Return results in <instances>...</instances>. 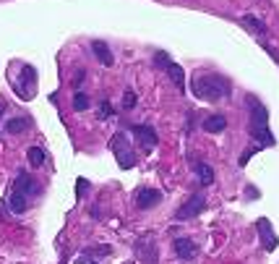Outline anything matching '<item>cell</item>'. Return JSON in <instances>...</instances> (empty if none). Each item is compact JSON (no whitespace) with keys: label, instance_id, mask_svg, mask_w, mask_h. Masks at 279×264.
I'll return each mask as SVG.
<instances>
[{"label":"cell","instance_id":"cell-1","mask_svg":"<svg viewBox=\"0 0 279 264\" xmlns=\"http://www.w3.org/2000/svg\"><path fill=\"white\" fill-rule=\"evenodd\" d=\"M193 95L198 100H206V102H219L230 95V81L216 73H196L193 76Z\"/></svg>","mask_w":279,"mask_h":264},{"label":"cell","instance_id":"cell-2","mask_svg":"<svg viewBox=\"0 0 279 264\" xmlns=\"http://www.w3.org/2000/svg\"><path fill=\"white\" fill-rule=\"evenodd\" d=\"M110 149H113V154H115V160H118L120 167L131 170V167L138 162V157H136V152H133V147H131V142H128L126 134H115L113 142H110Z\"/></svg>","mask_w":279,"mask_h":264},{"label":"cell","instance_id":"cell-3","mask_svg":"<svg viewBox=\"0 0 279 264\" xmlns=\"http://www.w3.org/2000/svg\"><path fill=\"white\" fill-rule=\"evenodd\" d=\"M206 209V199L201 196V194H193L191 199H185V204L175 212V217L178 220H188V217H196V214H201Z\"/></svg>","mask_w":279,"mask_h":264},{"label":"cell","instance_id":"cell-4","mask_svg":"<svg viewBox=\"0 0 279 264\" xmlns=\"http://www.w3.org/2000/svg\"><path fill=\"white\" fill-rule=\"evenodd\" d=\"M131 134L136 136L138 147H141L144 152H151L154 147H157V131H154L151 126H133Z\"/></svg>","mask_w":279,"mask_h":264},{"label":"cell","instance_id":"cell-5","mask_svg":"<svg viewBox=\"0 0 279 264\" xmlns=\"http://www.w3.org/2000/svg\"><path fill=\"white\" fill-rule=\"evenodd\" d=\"M256 228H258V236H261V243L266 251H274L276 248V236H274V230H271V223L266 220V217H261V220H256Z\"/></svg>","mask_w":279,"mask_h":264},{"label":"cell","instance_id":"cell-6","mask_svg":"<svg viewBox=\"0 0 279 264\" xmlns=\"http://www.w3.org/2000/svg\"><path fill=\"white\" fill-rule=\"evenodd\" d=\"M162 201V194L157 189H141L136 194V207L138 209H151V207H157Z\"/></svg>","mask_w":279,"mask_h":264},{"label":"cell","instance_id":"cell-7","mask_svg":"<svg viewBox=\"0 0 279 264\" xmlns=\"http://www.w3.org/2000/svg\"><path fill=\"white\" fill-rule=\"evenodd\" d=\"M173 246H175V254H178L180 259H193V256L198 254V246H196L191 238H178Z\"/></svg>","mask_w":279,"mask_h":264},{"label":"cell","instance_id":"cell-8","mask_svg":"<svg viewBox=\"0 0 279 264\" xmlns=\"http://www.w3.org/2000/svg\"><path fill=\"white\" fill-rule=\"evenodd\" d=\"M16 191H21V194H26V196H34L39 189H37V183H34V178L32 175H26V173H19V178H16V186H13Z\"/></svg>","mask_w":279,"mask_h":264},{"label":"cell","instance_id":"cell-9","mask_svg":"<svg viewBox=\"0 0 279 264\" xmlns=\"http://www.w3.org/2000/svg\"><path fill=\"white\" fill-rule=\"evenodd\" d=\"M91 50H94V55H97L99 63L113 66V53H110V48H107V45H104L102 39H94V42H91Z\"/></svg>","mask_w":279,"mask_h":264},{"label":"cell","instance_id":"cell-10","mask_svg":"<svg viewBox=\"0 0 279 264\" xmlns=\"http://www.w3.org/2000/svg\"><path fill=\"white\" fill-rule=\"evenodd\" d=\"M251 136L258 139V147H271L274 144V136H271L269 126H251Z\"/></svg>","mask_w":279,"mask_h":264},{"label":"cell","instance_id":"cell-11","mask_svg":"<svg viewBox=\"0 0 279 264\" xmlns=\"http://www.w3.org/2000/svg\"><path fill=\"white\" fill-rule=\"evenodd\" d=\"M26 209H29V196L13 189V194H11V212L21 214V212H26Z\"/></svg>","mask_w":279,"mask_h":264},{"label":"cell","instance_id":"cell-12","mask_svg":"<svg viewBox=\"0 0 279 264\" xmlns=\"http://www.w3.org/2000/svg\"><path fill=\"white\" fill-rule=\"evenodd\" d=\"M164 68H167V73H170V79H173V84H175L178 89H185V73H183V68H180L178 63H173V60H170Z\"/></svg>","mask_w":279,"mask_h":264},{"label":"cell","instance_id":"cell-13","mask_svg":"<svg viewBox=\"0 0 279 264\" xmlns=\"http://www.w3.org/2000/svg\"><path fill=\"white\" fill-rule=\"evenodd\" d=\"M204 128H206L209 134H219V131L227 128V118H222V115H211V118L204 120Z\"/></svg>","mask_w":279,"mask_h":264},{"label":"cell","instance_id":"cell-14","mask_svg":"<svg viewBox=\"0 0 279 264\" xmlns=\"http://www.w3.org/2000/svg\"><path fill=\"white\" fill-rule=\"evenodd\" d=\"M193 170H196V175H198V181L204 183V186H209V183H214V170L206 165V162H196L193 165Z\"/></svg>","mask_w":279,"mask_h":264},{"label":"cell","instance_id":"cell-15","mask_svg":"<svg viewBox=\"0 0 279 264\" xmlns=\"http://www.w3.org/2000/svg\"><path fill=\"white\" fill-rule=\"evenodd\" d=\"M26 128H29V118H26V115L11 118V120L6 123V131H8V134H21V131H26Z\"/></svg>","mask_w":279,"mask_h":264},{"label":"cell","instance_id":"cell-16","mask_svg":"<svg viewBox=\"0 0 279 264\" xmlns=\"http://www.w3.org/2000/svg\"><path fill=\"white\" fill-rule=\"evenodd\" d=\"M26 160H29V165H32V167H39V165L44 162L42 147H29V149H26Z\"/></svg>","mask_w":279,"mask_h":264},{"label":"cell","instance_id":"cell-17","mask_svg":"<svg viewBox=\"0 0 279 264\" xmlns=\"http://www.w3.org/2000/svg\"><path fill=\"white\" fill-rule=\"evenodd\" d=\"M240 24H243V26H248V29H253V32H258V34H266V26H263L258 19L245 16V19H240Z\"/></svg>","mask_w":279,"mask_h":264},{"label":"cell","instance_id":"cell-18","mask_svg":"<svg viewBox=\"0 0 279 264\" xmlns=\"http://www.w3.org/2000/svg\"><path fill=\"white\" fill-rule=\"evenodd\" d=\"M86 107H89V97L84 95V92H76L73 95V110L81 113V110H86Z\"/></svg>","mask_w":279,"mask_h":264},{"label":"cell","instance_id":"cell-19","mask_svg":"<svg viewBox=\"0 0 279 264\" xmlns=\"http://www.w3.org/2000/svg\"><path fill=\"white\" fill-rule=\"evenodd\" d=\"M113 251V248L110 246H91V248H86V254L91 256V254H99V256H107V254H110Z\"/></svg>","mask_w":279,"mask_h":264},{"label":"cell","instance_id":"cell-20","mask_svg":"<svg viewBox=\"0 0 279 264\" xmlns=\"http://www.w3.org/2000/svg\"><path fill=\"white\" fill-rule=\"evenodd\" d=\"M123 107H126V110L136 107V95H133V92H126V95H123Z\"/></svg>","mask_w":279,"mask_h":264},{"label":"cell","instance_id":"cell-21","mask_svg":"<svg viewBox=\"0 0 279 264\" xmlns=\"http://www.w3.org/2000/svg\"><path fill=\"white\" fill-rule=\"evenodd\" d=\"M99 118H113V107H110V102H104V105H102Z\"/></svg>","mask_w":279,"mask_h":264},{"label":"cell","instance_id":"cell-22","mask_svg":"<svg viewBox=\"0 0 279 264\" xmlns=\"http://www.w3.org/2000/svg\"><path fill=\"white\" fill-rule=\"evenodd\" d=\"M86 189H89V181H84V178H81L79 183H76V194H84Z\"/></svg>","mask_w":279,"mask_h":264},{"label":"cell","instance_id":"cell-23","mask_svg":"<svg viewBox=\"0 0 279 264\" xmlns=\"http://www.w3.org/2000/svg\"><path fill=\"white\" fill-rule=\"evenodd\" d=\"M76 264H97V261L91 259L89 254H84V256H79V259H76Z\"/></svg>","mask_w":279,"mask_h":264},{"label":"cell","instance_id":"cell-24","mask_svg":"<svg viewBox=\"0 0 279 264\" xmlns=\"http://www.w3.org/2000/svg\"><path fill=\"white\" fill-rule=\"evenodd\" d=\"M84 76H86V73H81V71L76 73V76H73V86H79V84H81V79H84Z\"/></svg>","mask_w":279,"mask_h":264}]
</instances>
